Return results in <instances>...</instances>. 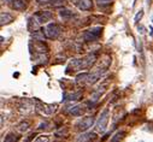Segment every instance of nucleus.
Returning <instances> with one entry per match:
<instances>
[{"mask_svg":"<svg viewBox=\"0 0 153 142\" xmlns=\"http://www.w3.org/2000/svg\"><path fill=\"white\" fill-rule=\"evenodd\" d=\"M142 16H143V10H140V11L136 13V16H135V18H134V22L137 24V23H139V21L142 18Z\"/></svg>","mask_w":153,"mask_h":142,"instance_id":"22","label":"nucleus"},{"mask_svg":"<svg viewBox=\"0 0 153 142\" xmlns=\"http://www.w3.org/2000/svg\"><path fill=\"white\" fill-rule=\"evenodd\" d=\"M17 141H18V136L16 134H13V132L7 134L5 136V140H4V142H17Z\"/></svg>","mask_w":153,"mask_h":142,"instance_id":"17","label":"nucleus"},{"mask_svg":"<svg viewBox=\"0 0 153 142\" xmlns=\"http://www.w3.org/2000/svg\"><path fill=\"white\" fill-rule=\"evenodd\" d=\"M137 29H139V31H140V33H143V30H145V28H143L142 25H140V27H139Z\"/></svg>","mask_w":153,"mask_h":142,"instance_id":"27","label":"nucleus"},{"mask_svg":"<svg viewBox=\"0 0 153 142\" xmlns=\"http://www.w3.org/2000/svg\"><path fill=\"white\" fill-rule=\"evenodd\" d=\"M83 109H85V107H83L82 105H75V106H72V107H69V109H68V112H69L71 116L80 117V116H82L83 112H85Z\"/></svg>","mask_w":153,"mask_h":142,"instance_id":"8","label":"nucleus"},{"mask_svg":"<svg viewBox=\"0 0 153 142\" xmlns=\"http://www.w3.org/2000/svg\"><path fill=\"white\" fill-rule=\"evenodd\" d=\"M12 3V0H1V4H9Z\"/></svg>","mask_w":153,"mask_h":142,"instance_id":"26","label":"nucleus"},{"mask_svg":"<svg viewBox=\"0 0 153 142\" xmlns=\"http://www.w3.org/2000/svg\"><path fill=\"white\" fill-rule=\"evenodd\" d=\"M34 142H50V137L47 135H41L39 137H36V140Z\"/></svg>","mask_w":153,"mask_h":142,"instance_id":"20","label":"nucleus"},{"mask_svg":"<svg viewBox=\"0 0 153 142\" xmlns=\"http://www.w3.org/2000/svg\"><path fill=\"white\" fill-rule=\"evenodd\" d=\"M36 110L39 111L41 115H45V116H51L54 113V111L57 110V105L54 104H51V105H47V104H42L41 101L36 100Z\"/></svg>","mask_w":153,"mask_h":142,"instance_id":"2","label":"nucleus"},{"mask_svg":"<svg viewBox=\"0 0 153 142\" xmlns=\"http://www.w3.org/2000/svg\"><path fill=\"white\" fill-rule=\"evenodd\" d=\"M88 72H83V74H80L76 77V83L77 84H81V83H87V78H88Z\"/></svg>","mask_w":153,"mask_h":142,"instance_id":"14","label":"nucleus"},{"mask_svg":"<svg viewBox=\"0 0 153 142\" xmlns=\"http://www.w3.org/2000/svg\"><path fill=\"white\" fill-rule=\"evenodd\" d=\"M59 15H60V17H62V19H63V21H69L70 18H72V17H74L72 11L66 10V9H62V10L59 11Z\"/></svg>","mask_w":153,"mask_h":142,"instance_id":"11","label":"nucleus"},{"mask_svg":"<svg viewBox=\"0 0 153 142\" xmlns=\"http://www.w3.org/2000/svg\"><path fill=\"white\" fill-rule=\"evenodd\" d=\"M59 34H60V27L56 23H50L45 28V35L47 39H51V40L57 39L59 36Z\"/></svg>","mask_w":153,"mask_h":142,"instance_id":"4","label":"nucleus"},{"mask_svg":"<svg viewBox=\"0 0 153 142\" xmlns=\"http://www.w3.org/2000/svg\"><path fill=\"white\" fill-rule=\"evenodd\" d=\"M124 136H126V132L124 131H118L117 134L113 135V137L111 138L110 142H122V140H123Z\"/></svg>","mask_w":153,"mask_h":142,"instance_id":"15","label":"nucleus"},{"mask_svg":"<svg viewBox=\"0 0 153 142\" xmlns=\"http://www.w3.org/2000/svg\"><path fill=\"white\" fill-rule=\"evenodd\" d=\"M11 6L16 11H23L27 7V0H12Z\"/></svg>","mask_w":153,"mask_h":142,"instance_id":"9","label":"nucleus"},{"mask_svg":"<svg viewBox=\"0 0 153 142\" xmlns=\"http://www.w3.org/2000/svg\"><path fill=\"white\" fill-rule=\"evenodd\" d=\"M50 3L52 4V6H56V7H58V6L63 5V3H64V0H51V1H50Z\"/></svg>","mask_w":153,"mask_h":142,"instance_id":"23","label":"nucleus"},{"mask_svg":"<svg viewBox=\"0 0 153 142\" xmlns=\"http://www.w3.org/2000/svg\"><path fill=\"white\" fill-rule=\"evenodd\" d=\"M108 118H110V113H108V110L105 109L100 116H99V119L97 121V124H95V129L98 132H101L104 134L107 129V123H108Z\"/></svg>","mask_w":153,"mask_h":142,"instance_id":"1","label":"nucleus"},{"mask_svg":"<svg viewBox=\"0 0 153 142\" xmlns=\"http://www.w3.org/2000/svg\"><path fill=\"white\" fill-rule=\"evenodd\" d=\"M93 124H94V117L88 116V117L82 118V119L77 123V129H79V131L85 132V131H87L89 128H92Z\"/></svg>","mask_w":153,"mask_h":142,"instance_id":"5","label":"nucleus"},{"mask_svg":"<svg viewBox=\"0 0 153 142\" xmlns=\"http://www.w3.org/2000/svg\"><path fill=\"white\" fill-rule=\"evenodd\" d=\"M100 36H101V27L91 28V29L86 30L85 34H83V39L86 41H88V42L97 41V40H99Z\"/></svg>","mask_w":153,"mask_h":142,"instance_id":"3","label":"nucleus"},{"mask_svg":"<svg viewBox=\"0 0 153 142\" xmlns=\"http://www.w3.org/2000/svg\"><path fill=\"white\" fill-rule=\"evenodd\" d=\"M76 6L81 11H88L93 7V1L92 0H77L76 1Z\"/></svg>","mask_w":153,"mask_h":142,"instance_id":"7","label":"nucleus"},{"mask_svg":"<svg viewBox=\"0 0 153 142\" xmlns=\"http://www.w3.org/2000/svg\"><path fill=\"white\" fill-rule=\"evenodd\" d=\"M31 110H33V105H31V102L28 101V100H24L23 105L19 106V111H21V112H24V113H28V112H30Z\"/></svg>","mask_w":153,"mask_h":142,"instance_id":"12","label":"nucleus"},{"mask_svg":"<svg viewBox=\"0 0 153 142\" xmlns=\"http://www.w3.org/2000/svg\"><path fill=\"white\" fill-rule=\"evenodd\" d=\"M35 50L39 52V53H44V52H47V47L44 45V42L42 41H39V42H36L35 44Z\"/></svg>","mask_w":153,"mask_h":142,"instance_id":"16","label":"nucleus"},{"mask_svg":"<svg viewBox=\"0 0 153 142\" xmlns=\"http://www.w3.org/2000/svg\"><path fill=\"white\" fill-rule=\"evenodd\" d=\"M34 17L40 24H44V23H46L53 18V13L50 11H40V12H36L34 15Z\"/></svg>","mask_w":153,"mask_h":142,"instance_id":"6","label":"nucleus"},{"mask_svg":"<svg viewBox=\"0 0 153 142\" xmlns=\"http://www.w3.org/2000/svg\"><path fill=\"white\" fill-rule=\"evenodd\" d=\"M13 21V16L7 13V12H3L1 16H0V25H5V24H9Z\"/></svg>","mask_w":153,"mask_h":142,"instance_id":"10","label":"nucleus"},{"mask_svg":"<svg viewBox=\"0 0 153 142\" xmlns=\"http://www.w3.org/2000/svg\"><path fill=\"white\" fill-rule=\"evenodd\" d=\"M37 3H39L40 5H45V4H47V3H50L51 0H36Z\"/></svg>","mask_w":153,"mask_h":142,"instance_id":"24","label":"nucleus"},{"mask_svg":"<svg viewBox=\"0 0 153 142\" xmlns=\"http://www.w3.org/2000/svg\"><path fill=\"white\" fill-rule=\"evenodd\" d=\"M82 95V92H77V93H74V94H64V100H68V101H75V100H77L80 99V96Z\"/></svg>","mask_w":153,"mask_h":142,"instance_id":"13","label":"nucleus"},{"mask_svg":"<svg viewBox=\"0 0 153 142\" xmlns=\"http://www.w3.org/2000/svg\"><path fill=\"white\" fill-rule=\"evenodd\" d=\"M29 126H30V124H29V122H22V123H19L18 124V131H21V132H24V131H27L28 129H29Z\"/></svg>","mask_w":153,"mask_h":142,"instance_id":"18","label":"nucleus"},{"mask_svg":"<svg viewBox=\"0 0 153 142\" xmlns=\"http://www.w3.org/2000/svg\"><path fill=\"white\" fill-rule=\"evenodd\" d=\"M47 125H48V123H47V122L41 123V124L39 125V129H47Z\"/></svg>","mask_w":153,"mask_h":142,"instance_id":"25","label":"nucleus"},{"mask_svg":"<svg viewBox=\"0 0 153 142\" xmlns=\"http://www.w3.org/2000/svg\"><path fill=\"white\" fill-rule=\"evenodd\" d=\"M3 125H4V117L1 116V126H3Z\"/></svg>","mask_w":153,"mask_h":142,"instance_id":"28","label":"nucleus"},{"mask_svg":"<svg viewBox=\"0 0 153 142\" xmlns=\"http://www.w3.org/2000/svg\"><path fill=\"white\" fill-rule=\"evenodd\" d=\"M33 38H34L35 40H37V41H44V40H45V36H44V34H42L41 31H35V30H34Z\"/></svg>","mask_w":153,"mask_h":142,"instance_id":"19","label":"nucleus"},{"mask_svg":"<svg viewBox=\"0 0 153 142\" xmlns=\"http://www.w3.org/2000/svg\"><path fill=\"white\" fill-rule=\"evenodd\" d=\"M112 4V1H111V0H98V5L99 6H110Z\"/></svg>","mask_w":153,"mask_h":142,"instance_id":"21","label":"nucleus"}]
</instances>
